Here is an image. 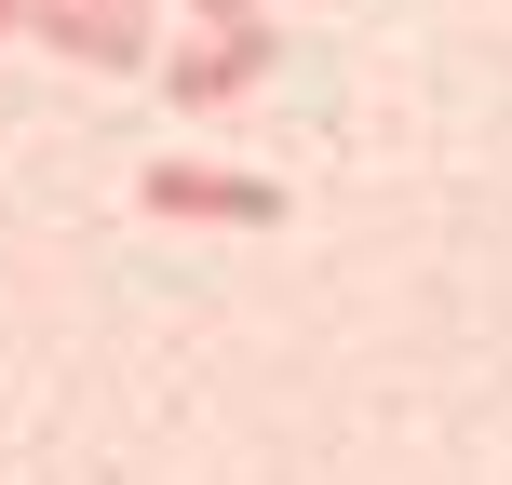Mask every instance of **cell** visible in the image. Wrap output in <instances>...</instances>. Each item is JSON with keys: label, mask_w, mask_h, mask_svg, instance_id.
<instances>
[{"label": "cell", "mask_w": 512, "mask_h": 485, "mask_svg": "<svg viewBox=\"0 0 512 485\" xmlns=\"http://www.w3.org/2000/svg\"><path fill=\"white\" fill-rule=\"evenodd\" d=\"M135 14H149V0H135Z\"/></svg>", "instance_id": "obj_6"}, {"label": "cell", "mask_w": 512, "mask_h": 485, "mask_svg": "<svg viewBox=\"0 0 512 485\" xmlns=\"http://www.w3.org/2000/svg\"><path fill=\"white\" fill-rule=\"evenodd\" d=\"M135 203L162 230H283V176H230V162H149Z\"/></svg>", "instance_id": "obj_1"}, {"label": "cell", "mask_w": 512, "mask_h": 485, "mask_svg": "<svg viewBox=\"0 0 512 485\" xmlns=\"http://www.w3.org/2000/svg\"><path fill=\"white\" fill-rule=\"evenodd\" d=\"M189 14H203V27H243V14H256V0H189Z\"/></svg>", "instance_id": "obj_4"}, {"label": "cell", "mask_w": 512, "mask_h": 485, "mask_svg": "<svg viewBox=\"0 0 512 485\" xmlns=\"http://www.w3.org/2000/svg\"><path fill=\"white\" fill-rule=\"evenodd\" d=\"M270 14H243V27H189L176 54H162V81H176V108H230V95H256L270 81Z\"/></svg>", "instance_id": "obj_2"}, {"label": "cell", "mask_w": 512, "mask_h": 485, "mask_svg": "<svg viewBox=\"0 0 512 485\" xmlns=\"http://www.w3.org/2000/svg\"><path fill=\"white\" fill-rule=\"evenodd\" d=\"M27 27H41L68 68H149V14H135V0H27Z\"/></svg>", "instance_id": "obj_3"}, {"label": "cell", "mask_w": 512, "mask_h": 485, "mask_svg": "<svg viewBox=\"0 0 512 485\" xmlns=\"http://www.w3.org/2000/svg\"><path fill=\"white\" fill-rule=\"evenodd\" d=\"M14 27H27V0H0V41H14Z\"/></svg>", "instance_id": "obj_5"}]
</instances>
